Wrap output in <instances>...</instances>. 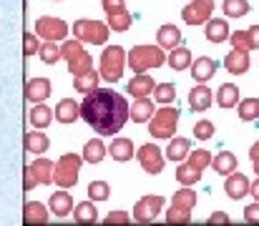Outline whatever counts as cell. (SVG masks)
<instances>
[{
    "label": "cell",
    "instance_id": "10",
    "mask_svg": "<svg viewBox=\"0 0 259 226\" xmlns=\"http://www.w3.org/2000/svg\"><path fill=\"white\" fill-rule=\"evenodd\" d=\"M136 156H139V163H141V168H144L146 173L156 176V173L164 171V161H166V156L161 153V149H159L156 144H144L141 149L136 151Z\"/></svg>",
    "mask_w": 259,
    "mask_h": 226
},
{
    "label": "cell",
    "instance_id": "21",
    "mask_svg": "<svg viewBox=\"0 0 259 226\" xmlns=\"http://www.w3.org/2000/svg\"><path fill=\"white\" fill-rule=\"evenodd\" d=\"M151 116H154V101L149 96L134 98V106H128V118H134V123H146Z\"/></svg>",
    "mask_w": 259,
    "mask_h": 226
},
{
    "label": "cell",
    "instance_id": "45",
    "mask_svg": "<svg viewBox=\"0 0 259 226\" xmlns=\"http://www.w3.org/2000/svg\"><path fill=\"white\" fill-rule=\"evenodd\" d=\"M166 221H169V224H189V221H191V211H184V209L171 206V209L166 211Z\"/></svg>",
    "mask_w": 259,
    "mask_h": 226
},
{
    "label": "cell",
    "instance_id": "5",
    "mask_svg": "<svg viewBox=\"0 0 259 226\" xmlns=\"http://www.w3.org/2000/svg\"><path fill=\"white\" fill-rule=\"evenodd\" d=\"M61 58L68 63V71L71 75H78V73H86L88 68H93V58L83 48V43L76 38V40H66L61 46Z\"/></svg>",
    "mask_w": 259,
    "mask_h": 226
},
{
    "label": "cell",
    "instance_id": "18",
    "mask_svg": "<svg viewBox=\"0 0 259 226\" xmlns=\"http://www.w3.org/2000/svg\"><path fill=\"white\" fill-rule=\"evenodd\" d=\"M204 25H206L204 35H206L209 43H217V46H219V43L229 40V25H227L224 18H209Z\"/></svg>",
    "mask_w": 259,
    "mask_h": 226
},
{
    "label": "cell",
    "instance_id": "11",
    "mask_svg": "<svg viewBox=\"0 0 259 226\" xmlns=\"http://www.w3.org/2000/svg\"><path fill=\"white\" fill-rule=\"evenodd\" d=\"M35 33L46 40H63L68 35V23L53 15H43L35 20Z\"/></svg>",
    "mask_w": 259,
    "mask_h": 226
},
{
    "label": "cell",
    "instance_id": "6",
    "mask_svg": "<svg viewBox=\"0 0 259 226\" xmlns=\"http://www.w3.org/2000/svg\"><path fill=\"white\" fill-rule=\"evenodd\" d=\"M176 123H179V111L166 103L164 108H159L149 118V133L154 139H171L174 131H176Z\"/></svg>",
    "mask_w": 259,
    "mask_h": 226
},
{
    "label": "cell",
    "instance_id": "1",
    "mask_svg": "<svg viewBox=\"0 0 259 226\" xmlns=\"http://www.w3.org/2000/svg\"><path fill=\"white\" fill-rule=\"evenodd\" d=\"M81 118L98 136H116L128 121V101L111 88H93L81 103Z\"/></svg>",
    "mask_w": 259,
    "mask_h": 226
},
{
    "label": "cell",
    "instance_id": "16",
    "mask_svg": "<svg viewBox=\"0 0 259 226\" xmlns=\"http://www.w3.org/2000/svg\"><path fill=\"white\" fill-rule=\"evenodd\" d=\"M189 68H191V75H194L196 83H206L209 78H214V73H217V61L209 58V56H199L196 61H191Z\"/></svg>",
    "mask_w": 259,
    "mask_h": 226
},
{
    "label": "cell",
    "instance_id": "4",
    "mask_svg": "<svg viewBox=\"0 0 259 226\" xmlns=\"http://www.w3.org/2000/svg\"><path fill=\"white\" fill-rule=\"evenodd\" d=\"M123 66H126V51L121 46H108L101 53V66H98V75L108 83L121 80L123 75Z\"/></svg>",
    "mask_w": 259,
    "mask_h": 226
},
{
    "label": "cell",
    "instance_id": "29",
    "mask_svg": "<svg viewBox=\"0 0 259 226\" xmlns=\"http://www.w3.org/2000/svg\"><path fill=\"white\" fill-rule=\"evenodd\" d=\"M239 98H242L239 85H234V83H222L217 91V106H222V108H234L239 103Z\"/></svg>",
    "mask_w": 259,
    "mask_h": 226
},
{
    "label": "cell",
    "instance_id": "26",
    "mask_svg": "<svg viewBox=\"0 0 259 226\" xmlns=\"http://www.w3.org/2000/svg\"><path fill=\"white\" fill-rule=\"evenodd\" d=\"M191 51L189 48H184V46H174L171 51H169V56H166V63H169V68L171 71H186L189 66H191Z\"/></svg>",
    "mask_w": 259,
    "mask_h": 226
},
{
    "label": "cell",
    "instance_id": "8",
    "mask_svg": "<svg viewBox=\"0 0 259 226\" xmlns=\"http://www.w3.org/2000/svg\"><path fill=\"white\" fill-rule=\"evenodd\" d=\"M53 168L56 163L48 158H35L28 168H25V178H23V189L33 191V186H51L53 184Z\"/></svg>",
    "mask_w": 259,
    "mask_h": 226
},
{
    "label": "cell",
    "instance_id": "9",
    "mask_svg": "<svg viewBox=\"0 0 259 226\" xmlns=\"http://www.w3.org/2000/svg\"><path fill=\"white\" fill-rule=\"evenodd\" d=\"M164 196H141L139 201H136V206H134V221H139V224H151V221H156V216L161 214V209H164Z\"/></svg>",
    "mask_w": 259,
    "mask_h": 226
},
{
    "label": "cell",
    "instance_id": "15",
    "mask_svg": "<svg viewBox=\"0 0 259 226\" xmlns=\"http://www.w3.org/2000/svg\"><path fill=\"white\" fill-rule=\"evenodd\" d=\"M53 116H56L58 123H73V121L81 118V103H76L73 98H63L53 108Z\"/></svg>",
    "mask_w": 259,
    "mask_h": 226
},
{
    "label": "cell",
    "instance_id": "50",
    "mask_svg": "<svg viewBox=\"0 0 259 226\" xmlns=\"http://www.w3.org/2000/svg\"><path fill=\"white\" fill-rule=\"evenodd\" d=\"M244 219H247L249 224H259V201L249 204V206L244 209Z\"/></svg>",
    "mask_w": 259,
    "mask_h": 226
},
{
    "label": "cell",
    "instance_id": "41",
    "mask_svg": "<svg viewBox=\"0 0 259 226\" xmlns=\"http://www.w3.org/2000/svg\"><path fill=\"white\" fill-rule=\"evenodd\" d=\"M222 10H224L227 18H244L249 13V3L247 0H224Z\"/></svg>",
    "mask_w": 259,
    "mask_h": 226
},
{
    "label": "cell",
    "instance_id": "38",
    "mask_svg": "<svg viewBox=\"0 0 259 226\" xmlns=\"http://www.w3.org/2000/svg\"><path fill=\"white\" fill-rule=\"evenodd\" d=\"M113 33H126L128 28H131V13L123 8V10H118V13H113V15H108V23H106Z\"/></svg>",
    "mask_w": 259,
    "mask_h": 226
},
{
    "label": "cell",
    "instance_id": "47",
    "mask_svg": "<svg viewBox=\"0 0 259 226\" xmlns=\"http://www.w3.org/2000/svg\"><path fill=\"white\" fill-rule=\"evenodd\" d=\"M229 40H232V48H242V51H249L247 30H234V35L229 33Z\"/></svg>",
    "mask_w": 259,
    "mask_h": 226
},
{
    "label": "cell",
    "instance_id": "34",
    "mask_svg": "<svg viewBox=\"0 0 259 226\" xmlns=\"http://www.w3.org/2000/svg\"><path fill=\"white\" fill-rule=\"evenodd\" d=\"M98 80H101V75L96 73L93 68H88L86 73L73 75V88H76L78 93H83V96H86L88 91H93V88H98Z\"/></svg>",
    "mask_w": 259,
    "mask_h": 226
},
{
    "label": "cell",
    "instance_id": "19",
    "mask_svg": "<svg viewBox=\"0 0 259 226\" xmlns=\"http://www.w3.org/2000/svg\"><path fill=\"white\" fill-rule=\"evenodd\" d=\"M106 151L113 161H131L134 158V141L123 139V136H113V141L106 146Z\"/></svg>",
    "mask_w": 259,
    "mask_h": 226
},
{
    "label": "cell",
    "instance_id": "52",
    "mask_svg": "<svg viewBox=\"0 0 259 226\" xmlns=\"http://www.w3.org/2000/svg\"><path fill=\"white\" fill-rule=\"evenodd\" d=\"M249 161H252L254 173L259 176V141H254V144H252V149H249Z\"/></svg>",
    "mask_w": 259,
    "mask_h": 226
},
{
    "label": "cell",
    "instance_id": "24",
    "mask_svg": "<svg viewBox=\"0 0 259 226\" xmlns=\"http://www.w3.org/2000/svg\"><path fill=\"white\" fill-rule=\"evenodd\" d=\"M189 151H191V144H189V139H184V136H171L169 139V146H166V158L169 161H176V163H181V161H186V156H189Z\"/></svg>",
    "mask_w": 259,
    "mask_h": 226
},
{
    "label": "cell",
    "instance_id": "17",
    "mask_svg": "<svg viewBox=\"0 0 259 226\" xmlns=\"http://www.w3.org/2000/svg\"><path fill=\"white\" fill-rule=\"evenodd\" d=\"M214 103V93H211V88H206L204 83H199V85H194L191 88V93H189V106H191V111H209V106Z\"/></svg>",
    "mask_w": 259,
    "mask_h": 226
},
{
    "label": "cell",
    "instance_id": "28",
    "mask_svg": "<svg viewBox=\"0 0 259 226\" xmlns=\"http://www.w3.org/2000/svg\"><path fill=\"white\" fill-rule=\"evenodd\" d=\"M156 43H159L164 51H171L174 46L181 43V30H179L176 25H171V23L161 25V28L156 30Z\"/></svg>",
    "mask_w": 259,
    "mask_h": 226
},
{
    "label": "cell",
    "instance_id": "3",
    "mask_svg": "<svg viewBox=\"0 0 259 226\" xmlns=\"http://www.w3.org/2000/svg\"><path fill=\"white\" fill-rule=\"evenodd\" d=\"M81 163H83V156H78V153H63V156L56 161L53 184H58L61 189L76 186V184H78V173H81Z\"/></svg>",
    "mask_w": 259,
    "mask_h": 226
},
{
    "label": "cell",
    "instance_id": "49",
    "mask_svg": "<svg viewBox=\"0 0 259 226\" xmlns=\"http://www.w3.org/2000/svg\"><path fill=\"white\" fill-rule=\"evenodd\" d=\"M101 5H103L106 15H113V13H118V10H123V8H126V5H123V0H101Z\"/></svg>",
    "mask_w": 259,
    "mask_h": 226
},
{
    "label": "cell",
    "instance_id": "20",
    "mask_svg": "<svg viewBox=\"0 0 259 226\" xmlns=\"http://www.w3.org/2000/svg\"><path fill=\"white\" fill-rule=\"evenodd\" d=\"M51 96V80L48 78H33L25 83V98L33 103H43Z\"/></svg>",
    "mask_w": 259,
    "mask_h": 226
},
{
    "label": "cell",
    "instance_id": "43",
    "mask_svg": "<svg viewBox=\"0 0 259 226\" xmlns=\"http://www.w3.org/2000/svg\"><path fill=\"white\" fill-rule=\"evenodd\" d=\"M111 194V186L106 181H91L88 184V199L91 201H106Z\"/></svg>",
    "mask_w": 259,
    "mask_h": 226
},
{
    "label": "cell",
    "instance_id": "12",
    "mask_svg": "<svg viewBox=\"0 0 259 226\" xmlns=\"http://www.w3.org/2000/svg\"><path fill=\"white\" fill-rule=\"evenodd\" d=\"M211 15H214V0H191L181 10V18L186 25H204Z\"/></svg>",
    "mask_w": 259,
    "mask_h": 226
},
{
    "label": "cell",
    "instance_id": "31",
    "mask_svg": "<svg viewBox=\"0 0 259 226\" xmlns=\"http://www.w3.org/2000/svg\"><path fill=\"white\" fill-rule=\"evenodd\" d=\"M30 126L33 128H48L51 126V121H53V108H48V106H43V103H35L33 106V111H30Z\"/></svg>",
    "mask_w": 259,
    "mask_h": 226
},
{
    "label": "cell",
    "instance_id": "44",
    "mask_svg": "<svg viewBox=\"0 0 259 226\" xmlns=\"http://www.w3.org/2000/svg\"><path fill=\"white\" fill-rule=\"evenodd\" d=\"M214 123L211 121H199L196 126H194V139H199V141H209L211 136H214Z\"/></svg>",
    "mask_w": 259,
    "mask_h": 226
},
{
    "label": "cell",
    "instance_id": "42",
    "mask_svg": "<svg viewBox=\"0 0 259 226\" xmlns=\"http://www.w3.org/2000/svg\"><path fill=\"white\" fill-rule=\"evenodd\" d=\"M186 163H191L194 168L204 171V168H209V166H211V153H209L206 149H194V151H189Z\"/></svg>",
    "mask_w": 259,
    "mask_h": 226
},
{
    "label": "cell",
    "instance_id": "27",
    "mask_svg": "<svg viewBox=\"0 0 259 226\" xmlns=\"http://www.w3.org/2000/svg\"><path fill=\"white\" fill-rule=\"evenodd\" d=\"M73 221L76 224H96L98 221V209H96V201H81L73 206Z\"/></svg>",
    "mask_w": 259,
    "mask_h": 226
},
{
    "label": "cell",
    "instance_id": "7",
    "mask_svg": "<svg viewBox=\"0 0 259 226\" xmlns=\"http://www.w3.org/2000/svg\"><path fill=\"white\" fill-rule=\"evenodd\" d=\"M108 33H111V28H108L106 23H101V20H86V18H81V20L73 23V35H76L81 43L103 46V43L108 40Z\"/></svg>",
    "mask_w": 259,
    "mask_h": 226
},
{
    "label": "cell",
    "instance_id": "53",
    "mask_svg": "<svg viewBox=\"0 0 259 226\" xmlns=\"http://www.w3.org/2000/svg\"><path fill=\"white\" fill-rule=\"evenodd\" d=\"M209 224H229V216H227L224 211H214V214L209 216Z\"/></svg>",
    "mask_w": 259,
    "mask_h": 226
},
{
    "label": "cell",
    "instance_id": "32",
    "mask_svg": "<svg viewBox=\"0 0 259 226\" xmlns=\"http://www.w3.org/2000/svg\"><path fill=\"white\" fill-rule=\"evenodd\" d=\"M23 221L30 226V224H46L48 221V211H46V206L40 204V201H30V204H25V209H23Z\"/></svg>",
    "mask_w": 259,
    "mask_h": 226
},
{
    "label": "cell",
    "instance_id": "36",
    "mask_svg": "<svg viewBox=\"0 0 259 226\" xmlns=\"http://www.w3.org/2000/svg\"><path fill=\"white\" fill-rule=\"evenodd\" d=\"M199 178H201V171H199V168H194V166L186 163V161L179 163V168H176V181H179L181 186H194Z\"/></svg>",
    "mask_w": 259,
    "mask_h": 226
},
{
    "label": "cell",
    "instance_id": "22",
    "mask_svg": "<svg viewBox=\"0 0 259 226\" xmlns=\"http://www.w3.org/2000/svg\"><path fill=\"white\" fill-rule=\"evenodd\" d=\"M154 78L146 73H136L131 80H128V85H126V91L134 96V98H144V96H151L154 93Z\"/></svg>",
    "mask_w": 259,
    "mask_h": 226
},
{
    "label": "cell",
    "instance_id": "51",
    "mask_svg": "<svg viewBox=\"0 0 259 226\" xmlns=\"http://www.w3.org/2000/svg\"><path fill=\"white\" fill-rule=\"evenodd\" d=\"M247 40H249V51H257L259 48V25L247 28Z\"/></svg>",
    "mask_w": 259,
    "mask_h": 226
},
{
    "label": "cell",
    "instance_id": "23",
    "mask_svg": "<svg viewBox=\"0 0 259 226\" xmlns=\"http://www.w3.org/2000/svg\"><path fill=\"white\" fill-rule=\"evenodd\" d=\"M23 144H25V151H28V153H35V156H43V153L48 151V146H51L48 136H46L40 128L28 131V133H25V139H23Z\"/></svg>",
    "mask_w": 259,
    "mask_h": 226
},
{
    "label": "cell",
    "instance_id": "37",
    "mask_svg": "<svg viewBox=\"0 0 259 226\" xmlns=\"http://www.w3.org/2000/svg\"><path fill=\"white\" fill-rule=\"evenodd\" d=\"M237 113L242 121H257L259 118V98H239L237 103Z\"/></svg>",
    "mask_w": 259,
    "mask_h": 226
},
{
    "label": "cell",
    "instance_id": "30",
    "mask_svg": "<svg viewBox=\"0 0 259 226\" xmlns=\"http://www.w3.org/2000/svg\"><path fill=\"white\" fill-rule=\"evenodd\" d=\"M211 166H214V171H217V173H222V176H229L232 171H237L239 161H237V156H234L232 151H222V153L211 156Z\"/></svg>",
    "mask_w": 259,
    "mask_h": 226
},
{
    "label": "cell",
    "instance_id": "46",
    "mask_svg": "<svg viewBox=\"0 0 259 226\" xmlns=\"http://www.w3.org/2000/svg\"><path fill=\"white\" fill-rule=\"evenodd\" d=\"M38 48H40V43H38V38L28 30V33H23V53L25 56H35L38 53Z\"/></svg>",
    "mask_w": 259,
    "mask_h": 226
},
{
    "label": "cell",
    "instance_id": "14",
    "mask_svg": "<svg viewBox=\"0 0 259 226\" xmlns=\"http://www.w3.org/2000/svg\"><path fill=\"white\" fill-rule=\"evenodd\" d=\"M224 68L232 75H242L249 71V51H242V48H232L224 58Z\"/></svg>",
    "mask_w": 259,
    "mask_h": 226
},
{
    "label": "cell",
    "instance_id": "48",
    "mask_svg": "<svg viewBox=\"0 0 259 226\" xmlns=\"http://www.w3.org/2000/svg\"><path fill=\"white\" fill-rule=\"evenodd\" d=\"M128 221H131V216L126 211H111L106 216V224H128Z\"/></svg>",
    "mask_w": 259,
    "mask_h": 226
},
{
    "label": "cell",
    "instance_id": "54",
    "mask_svg": "<svg viewBox=\"0 0 259 226\" xmlns=\"http://www.w3.org/2000/svg\"><path fill=\"white\" fill-rule=\"evenodd\" d=\"M249 194L254 196V201H259V178H254V184H249Z\"/></svg>",
    "mask_w": 259,
    "mask_h": 226
},
{
    "label": "cell",
    "instance_id": "35",
    "mask_svg": "<svg viewBox=\"0 0 259 226\" xmlns=\"http://www.w3.org/2000/svg\"><path fill=\"white\" fill-rule=\"evenodd\" d=\"M171 206L176 209H184V211H191L196 206V191H191V186H181L171 199Z\"/></svg>",
    "mask_w": 259,
    "mask_h": 226
},
{
    "label": "cell",
    "instance_id": "40",
    "mask_svg": "<svg viewBox=\"0 0 259 226\" xmlns=\"http://www.w3.org/2000/svg\"><path fill=\"white\" fill-rule=\"evenodd\" d=\"M151 96H154L156 103L166 106V103H174V101H176V88H174V83H156Z\"/></svg>",
    "mask_w": 259,
    "mask_h": 226
},
{
    "label": "cell",
    "instance_id": "33",
    "mask_svg": "<svg viewBox=\"0 0 259 226\" xmlns=\"http://www.w3.org/2000/svg\"><path fill=\"white\" fill-rule=\"evenodd\" d=\"M81 156H83V161H88V163H101L108 156V151H106V144L101 139H91L86 146H83Z\"/></svg>",
    "mask_w": 259,
    "mask_h": 226
},
{
    "label": "cell",
    "instance_id": "25",
    "mask_svg": "<svg viewBox=\"0 0 259 226\" xmlns=\"http://www.w3.org/2000/svg\"><path fill=\"white\" fill-rule=\"evenodd\" d=\"M48 209H51L58 219H66V216L73 211V199H71V194H68V191H56V194L51 196Z\"/></svg>",
    "mask_w": 259,
    "mask_h": 226
},
{
    "label": "cell",
    "instance_id": "2",
    "mask_svg": "<svg viewBox=\"0 0 259 226\" xmlns=\"http://www.w3.org/2000/svg\"><path fill=\"white\" fill-rule=\"evenodd\" d=\"M131 71L136 73H146L151 68H161L166 63V51L156 43V46H134L126 56Z\"/></svg>",
    "mask_w": 259,
    "mask_h": 226
},
{
    "label": "cell",
    "instance_id": "39",
    "mask_svg": "<svg viewBox=\"0 0 259 226\" xmlns=\"http://www.w3.org/2000/svg\"><path fill=\"white\" fill-rule=\"evenodd\" d=\"M38 58L48 66L58 63L61 61V46H56V40H46L40 48H38Z\"/></svg>",
    "mask_w": 259,
    "mask_h": 226
},
{
    "label": "cell",
    "instance_id": "13",
    "mask_svg": "<svg viewBox=\"0 0 259 226\" xmlns=\"http://www.w3.org/2000/svg\"><path fill=\"white\" fill-rule=\"evenodd\" d=\"M224 191H227L229 199L239 201V199H244L249 194V178L244 173H239V171H232L227 176V181H224Z\"/></svg>",
    "mask_w": 259,
    "mask_h": 226
}]
</instances>
